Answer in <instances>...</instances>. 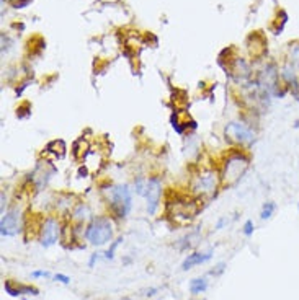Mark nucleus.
Listing matches in <instances>:
<instances>
[{"label": "nucleus", "instance_id": "f8f14e48", "mask_svg": "<svg viewBox=\"0 0 299 300\" xmlns=\"http://www.w3.org/2000/svg\"><path fill=\"white\" fill-rule=\"evenodd\" d=\"M208 289V281L203 278H196L190 282V292L191 294H201Z\"/></svg>", "mask_w": 299, "mask_h": 300}, {"label": "nucleus", "instance_id": "2eb2a0df", "mask_svg": "<svg viewBox=\"0 0 299 300\" xmlns=\"http://www.w3.org/2000/svg\"><path fill=\"white\" fill-rule=\"evenodd\" d=\"M54 279L59 281V282H62V284H69V282H71V278L64 276V274H56V278H54Z\"/></svg>", "mask_w": 299, "mask_h": 300}, {"label": "nucleus", "instance_id": "1a4fd4ad", "mask_svg": "<svg viewBox=\"0 0 299 300\" xmlns=\"http://www.w3.org/2000/svg\"><path fill=\"white\" fill-rule=\"evenodd\" d=\"M250 54L253 57H262L265 53H267V41L262 36V34H252L250 36Z\"/></svg>", "mask_w": 299, "mask_h": 300}, {"label": "nucleus", "instance_id": "7ed1b4c3", "mask_svg": "<svg viewBox=\"0 0 299 300\" xmlns=\"http://www.w3.org/2000/svg\"><path fill=\"white\" fill-rule=\"evenodd\" d=\"M249 168V160L244 157H234L227 161L226 170H224V181L232 184L239 178H242L245 170Z\"/></svg>", "mask_w": 299, "mask_h": 300}, {"label": "nucleus", "instance_id": "0eeeda50", "mask_svg": "<svg viewBox=\"0 0 299 300\" xmlns=\"http://www.w3.org/2000/svg\"><path fill=\"white\" fill-rule=\"evenodd\" d=\"M0 232H2V237H13L18 232V214H16V211L4 214L2 222H0Z\"/></svg>", "mask_w": 299, "mask_h": 300}, {"label": "nucleus", "instance_id": "20e7f679", "mask_svg": "<svg viewBox=\"0 0 299 300\" xmlns=\"http://www.w3.org/2000/svg\"><path fill=\"white\" fill-rule=\"evenodd\" d=\"M226 135L232 142H237V144H252L255 141V134L244 123H230V124H227Z\"/></svg>", "mask_w": 299, "mask_h": 300}, {"label": "nucleus", "instance_id": "ddd939ff", "mask_svg": "<svg viewBox=\"0 0 299 300\" xmlns=\"http://www.w3.org/2000/svg\"><path fill=\"white\" fill-rule=\"evenodd\" d=\"M275 211H276V204L275 202H265L263 204V207H262V212H260V219L262 220H268V219H271V216L275 214Z\"/></svg>", "mask_w": 299, "mask_h": 300}, {"label": "nucleus", "instance_id": "6e6552de", "mask_svg": "<svg viewBox=\"0 0 299 300\" xmlns=\"http://www.w3.org/2000/svg\"><path fill=\"white\" fill-rule=\"evenodd\" d=\"M195 190L200 193H212L216 190V178L212 173H206L198 178V181L195 184Z\"/></svg>", "mask_w": 299, "mask_h": 300}, {"label": "nucleus", "instance_id": "39448f33", "mask_svg": "<svg viewBox=\"0 0 299 300\" xmlns=\"http://www.w3.org/2000/svg\"><path fill=\"white\" fill-rule=\"evenodd\" d=\"M160 179L159 178H151L146 181V191H144V196H146L147 201V212L156 214L157 207H159V201H160Z\"/></svg>", "mask_w": 299, "mask_h": 300}, {"label": "nucleus", "instance_id": "4468645a", "mask_svg": "<svg viewBox=\"0 0 299 300\" xmlns=\"http://www.w3.org/2000/svg\"><path fill=\"white\" fill-rule=\"evenodd\" d=\"M253 228H255L253 222H252V220H247L245 224H244V235L250 237V235L253 234Z\"/></svg>", "mask_w": 299, "mask_h": 300}, {"label": "nucleus", "instance_id": "dca6fc26", "mask_svg": "<svg viewBox=\"0 0 299 300\" xmlns=\"http://www.w3.org/2000/svg\"><path fill=\"white\" fill-rule=\"evenodd\" d=\"M31 276L33 278H48L49 272L48 271H35V272H31Z\"/></svg>", "mask_w": 299, "mask_h": 300}, {"label": "nucleus", "instance_id": "f03ea898", "mask_svg": "<svg viewBox=\"0 0 299 300\" xmlns=\"http://www.w3.org/2000/svg\"><path fill=\"white\" fill-rule=\"evenodd\" d=\"M112 205L119 217H124L131 209V191L126 184L116 186L112 190Z\"/></svg>", "mask_w": 299, "mask_h": 300}, {"label": "nucleus", "instance_id": "9d476101", "mask_svg": "<svg viewBox=\"0 0 299 300\" xmlns=\"http://www.w3.org/2000/svg\"><path fill=\"white\" fill-rule=\"evenodd\" d=\"M208 260H211V253H191V255H188V258L183 261L182 269L188 271V269H191L193 266H198V264L206 263Z\"/></svg>", "mask_w": 299, "mask_h": 300}, {"label": "nucleus", "instance_id": "a211bd4d", "mask_svg": "<svg viewBox=\"0 0 299 300\" xmlns=\"http://www.w3.org/2000/svg\"><path fill=\"white\" fill-rule=\"evenodd\" d=\"M294 127H299V121H296V123H294Z\"/></svg>", "mask_w": 299, "mask_h": 300}, {"label": "nucleus", "instance_id": "f3484780", "mask_svg": "<svg viewBox=\"0 0 299 300\" xmlns=\"http://www.w3.org/2000/svg\"><path fill=\"white\" fill-rule=\"evenodd\" d=\"M293 62L299 67V48H294L293 51Z\"/></svg>", "mask_w": 299, "mask_h": 300}, {"label": "nucleus", "instance_id": "f257e3e1", "mask_svg": "<svg viewBox=\"0 0 299 300\" xmlns=\"http://www.w3.org/2000/svg\"><path fill=\"white\" fill-rule=\"evenodd\" d=\"M85 237L92 243V245H105L108 243L113 237V230H112V224H110L108 219H95L90 224V227L85 232Z\"/></svg>", "mask_w": 299, "mask_h": 300}, {"label": "nucleus", "instance_id": "423d86ee", "mask_svg": "<svg viewBox=\"0 0 299 300\" xmlns=\"http://www.w3.org/2000/svg\"><path fill=\"white\" fill-rule=\"evenodd\" d=\"M57 234H59L57 222L54 219H48L41 228V245L42 246L54 245L57 242Z\"/></svg>", "mask_w": 299, "mask_h": 300}, {"label": "nucleus", "instance_id": "9b49d317", "mask_svg": "<svg viewBox=\"0 0 299 300\" xmlns=\"http://www.w3.org/2000/svg\"><path fill=\"white\" fill-rule=\"evenodd\" d=\"M5 290H7V294H10L12 297H16V295H23V294H28V295H38L39 294V290L36 287H30V286H22V287H13L12 286V282L10 281H7L5 282Z\"/></svg>", "mask_w": 299, "mask_h": 300}, {"label": "nucleus", "instance_id": "6ab92c4d", "mask_svg": "<svg viewBox=\"0 0 299 300\" xmlns=\"http://www.w3.org/2000/svg\"><path fill=\"white\" fill-rule=\"evenodd\" d=\"M297 209H299V204H297Z\"/></svg>", "mask_w": 299, "mask_h": 300}]
</instances>
